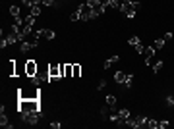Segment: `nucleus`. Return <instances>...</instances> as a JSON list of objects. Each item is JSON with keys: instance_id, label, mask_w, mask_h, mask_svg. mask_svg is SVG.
I'll use <instances>...</instances> for the list:
<instances>
[{"instance_id": "nucleus-1", "label": "nucleus", "mask_w": 174, "mask_h": 129, "mask_svg": "<svg viewBox=\"0 0 174 129\" xmlns=\"http://www.w3.org/2000/svg\"><path fill=\"white\" fill-rule=\"evenodd\" d=\"M41 110V98H19L18 102V112L27 114V112H39Z\"/></svg>"}, {"instance_id": "nucleus-17", "label": "nucleus", "mask_w": 174, "mask_h": 129, "mask_svg": "<svg viewBox=\"0 0 174 129\" xmlns=\"http://www.w3.org/2000/svg\"><path fill=\"white\" fill-rule=\"evenodd\" d=\"M10 14L14 16V17H19L21 16V8L19 6H10Z\"/></svg>"}, {"instance_id": "nucleus-8", "label": "nucleus", "mask_w": 174, "mask_h": 129, "mask_svg": "<svg viewBox=\"0 0 174 129\" xmlns=\"http://www.w3.org/2000/svg\"><path fill=\"white\" fill-rule=\"evenodd\" d=\"M87 4L93 8V12H95V16H97V17L104 14V6H103L101 0H87Z\"/></svg>"}, {"instance_id": "nucleus-21", "label": "nucleus", "mask_w": 174, "mask_h": 129, "mask_svg": "<svg viewBox=\"0 0 174 129\" xmlns=\"http://www.w3.org/2000/svg\"><path fill=\"white\" fill-rule=\"evenodd\" d=\"M165 42H166V41H165V39H162V37H161V39H157V41L153 42V46H155V50H157V48L161 50V48H162V46H165Z\"/></svg>"}, {"instance_id": "nucleus-6", "label": "nucleus", "mask_w": 174, "mask_h": 129, "mask_svg": "<svg viewBox=\"0 0 174 129\" xmlns=\"http://www.w3.org/2000/svg\"><path fill=\"white\" fill-rule=\"evenodd\" d=\"M19 118L25 122V123H29V125H35V123H39V120H41V110L39 112H27V114H19Z\"/></svg>"}, {"instance_id": "nucleus-11", "label": "nucleus", "mask_w": 174, "mask_h": 129, "mask_svg": "<svg viewBox=\"0 0 174 129\" xmlns=\"http://www.w3.org/2000/svg\"><path fill=\"white\" fill-rule=\"evenodd\" d=\"M120 4H122L120 0H104V2H103V6H104V12H107V10H110V8H112V10H114V8H118V10H120Z\"/></svg>"}, {"instance_id": "nucleus-9", "label": "nucleus", "mask_w": 174, "mask_h": 129, "mask_svg": "<svg viewBox=\"0 0 174 129\" xmlns=\"http://www.w3.org/2000/svg\"><path fill=\"white\" fill-rule=\"evenodd\" d=\"M132 118V114H130V110L128 108H122V110H118V125H126V122Z\"/></svg>"}, {"instance_id": "nucleus-15", "label": "nucleus", "mask_w": 174, "mask_h": 129, "mask_svg": "<svg viewBox=\"0 0 174 129\" xmlns=\"http://www.w3.org/2000/svg\"><path fill=\"white\" fill-rule=\"evenodd\" d=\"M81 75V66L79 64H72V77H79Z\"/></svg>"}, {"instance_id": "nucleus-26", "label": "nucleus", "mask_w": 174, "mask_h": 129, "mask_svg": "<svg viewBox=\"0 0 174 129\" xmlns=\"http://www.w3.org/2000/svg\"><path fill=\"white\" fill-rule=\"evenodd\" d=\"M135 50H137L139 54H143V52H145V46H143V42H137V44H135Z\"/></svg>"}, {"instance_id": "nucleus-23", "label": "nucleus", "mask_w": 174, "mask_h": 129, "mask_svg": "<svg viewBox=\"0 0 174 129\" xmlns=\"http://www.w3.org/2000/svg\"><path fill=\"white\" fill-rule=\"evenodd\" d=\"M161 69H162V60H159V62L153 64V72H155V73H159Z\"/></svg>"}, {"instance_id": "nucleus-5", "label": "nucleus", "mask_w": 174, "mask_h": 129, "mask_svg": "<svg viewBox=\"0 0 174 129\" xmlns=\"http://www.w3.org/2000/svg\"><path fill=\"white\" fill-rule=\"evenodd\" d=\"M128 127H134V129H141V127H147V118L145 116H135V118H130L126 122Z\"/></svg>"}, {"instance_id": "nucleus-10", "label": "nucleus", "mask_w": 174, "mask_h": 129, "mask_svg": "<svg viewBox=\"0 0 174 129\" xmlns=\"http://www.w3.org/2000/svg\"><path fill=\"white\" fill-rule=\"evenodd\" d=\"M153 56H155V46H145V52H143V60L145 64H153Z\"/></svg>"}, {"instance_id": "nucleus-22", "label": "nucleus", "mask_w": 174, "mask_h": 129, "mask_svg": "<svg viewBox=\"0 0 174 129\" xmlns=\"http://www.w3.org/2000/svg\"><path fill=\"white\" fill-rule=\"evenodd\" d=\"M64 77H72V64H66V67H64Z\"/></svg>"}, {"instance_id": "nucleus-16", "label": "nucleus", "mask_w": 174, "mask_h": 129, "mask_svg": "<svg viewBox=\"0 0 174 129\" xmlns=\"http://www.w3.org/2000/svg\"><path fill=\"white\" fill-rule=\"evenodd\" d=\"M124 79H126V73H124V72H116V73H114V81H116V83L122 85Z\"/></svg>"}, {"instance_id": "nucleus-3", "label": "nucleus", "mask_w": 174, "mask_h": 129, "mask_svg": "<svg viewBox=\"0 0 174 129\" xmlns=\"http://www.w3.org/2000/svg\"><path fill=\"white\" fill-rule=\"evenodd\" d=\"M18 97L19 98H41V91H39V85H25V87H21L19 92H18Z\"/></svg>"}, {"instance_id": "nucleus-13", "label": "nucleus", "mask_w": 174, "mask_h": 129, "mask_svg": "<svg viewBox=\"0 0 174 129\" xmlns=\"http://www.w3.org/2000/svg\"><path fill=\"white\" fill-rule=\"evenodd\" d=\"M0 125H2V127H12L8 116H6V112H4V106H2V110H0Z\"/></svg>"}, {"instance_id": "nucleus-24", "label": "nucleus", "mask_w": 174, "mask_h": 129, "mask_svg": "<svg viewBox=\"0 0 174 129\" xmlns=\"http://www.w3.org/2000/svg\"><path fill=\"white\" fill-rule=\"evenodd\" d=\"M137 42H141V41H139V37H135V35H134V37H130V39H128V44H132V46H135Z\"/></svg>"}, {"instance_id": "nucleus-28", "label": "nucleus", "mask_w": 174, "mask_h": 129, "mask_svg": "<svg viewBox=\"0 0 174 129\" xmlns=\"http://www.w3.org/2000/svg\"><path fill=\"white\" fill-rule=\"evenodd\" d=\"M170 125V122L168 120H162V122H159V129H165V127H168Z\"/></svg>"}, {"instance_id": "nucleus-33", "label": "nucleus", "mask_w": 174, "mask_h": 129, "mask_svg": "<svg viewBox=\"0 0 174 129\" xmlns=\"http://www.w3.org/2000/svg\"><path fill=\"white\" fill-rule=\"evenodd\" d=\"M172 37H174V35H172V33H170V31H168V33H165V37H162V39H165V41H170V39H172Z\"/></svg>"}, {"instance_id": "nucleus-32", "label": "nucleus", "mask_w": 174, "mask_h": 129, "mask_svg": "<svg viewBox=\"0 0 174 129\" xmlns=\"http://www.w3.org/2000/svg\"><path fill=\"white\" fill-rule=\"evenodd\" d=\"M60 125H62L60 122H52V123H50V127H52V129H60Z\"/></svg>"}, {"instance_id": "nucleus-19", "label": "nucleus", "mask_w": 174, "mask_h": 129, "mask_svg": "<svg viewBox=\"0 0 174 129\" xmlns=\"http://www.w3.org/2000/svg\"><path fill=\"white\" fill-rule=\"evenodd\" d=\"M132 83H134V79H132V75H126V79H124V83H122V89H130V87H132Z\"/></svg>"}, {"instance_id": "nucleus-12", "label": "nucleus", "mask_w": 174, "mask_h": 129, "mask_svg": "<svg viewBox=\"0 0 174 129\" xmlns=\"http://www.w3.org/2000/svg\"><path fill=\"white\" fill-rule=\"evenodd\" d=\"M29 14H31V16H41V14H43V4H41V2H35V4L31 6V10H29Z\"/></svg>"}, {"instance_id": "nucleus-20", "label": "nucleus", "mask_w": 174, "mask_h": 129, "mask_svg": "<svg viewBox=\"0 0 174 129\" xmlns=\"http://www.w3.org/2000/svg\"><path fill=\"white\" fill-rule=\"evenodd\" d=\"M147 127H151V129H159V122L153 120V118H147Z\"/></svg>"}, {"instance_id": "nucleus-2", "label": "nucleus", "mask_w": 174, "mask_h": 129, "mask_svg": "<svg viewBox=\"0 0 174 129\" xmlns=\"http://www.w3.org/2000/svg\"><path fill=\"white\" fill-rule=\"evenodd\" d=\"M141 8V4L137 2V0H124V2L120 4V12L126 16V17H135V12Z\"/></svg>"}, {"instance_id": "nucleus-18", "label": "nucleus", "mask_w": 174, "mask_h": 129, "mask_svg": "<svg viewBox=\"0 0 174 129\" xmlns=\"http://www.w3.org/2000/svg\"><path fill=\"white\" fill-rule=\"evenodd\" d=\"M41 4L46 8H54V6H58V0H41Z\"/></svg>"}, {"instance_id": "nucleus-29", "label": "nucleus", "mask_w": 174, "mask_h": 129, "mask_svg": "<svg viewBox=\"0 0 174 129\" xmlns=\"http://www.w3.org/2000/svg\"><path fill=\"white\" fill-rule=\"evenodd\" d=\"M166 106H174V97H166Z\"/></svg>"}, {"instance_id": "nucleus-7", "label": "nucleus", "mask_w": 174, "mask_h": 129, "mask_svg": "<svg viewBox=\"0 0 174 129\" xmlns=\"http://www.w3.org/2000/svg\"><path fill=\"white\" fill-rule=\"evenodd\" d=\"M37 72H39V64L35 62V60H27L25 62V75L27 77H35V75H37Z\"/></svg>"}, {"instance_id": "nucleus-31", "label": "nucleus", "mask_w": 174, "mask_h": 129, "mask_svg": "<svg viewBox=\"0 0 174 129\" xmlns=\"http://www.w3.org/2000/svg\"><path fill=\"white\" fill-rule=\"evenodd\" d=\"M104 87H107V81H104V79H101V81H99V87H97V89H99V91H103Z\"/></svg>"}, {"instance_id": "nucleus-14", "label": "nucleus", "mask_w": 174, "mask_h": 129, "mask_svg": "<svg viewBox=\"0 0 174 129\" xmlns=\"http://www.w3.org/2000/svg\"><path fill=\"white\" fill-rule=\"evenodd\" d=\"M118 60H120V56H112V58H108V60H107V62L103 64V67H104V69H108V67H110L112 64H116Z\"/></svg>"}, {"instance_id": "nucleus-4", "label": "nucleus", "mask_w": 174, "mask_h": 129, "mask_svg": "<svg viewBox=\"0 0 174 129\" xmlns=\"http://www.w3.org/2000/svg\"><path fill=\"white\" fill-rule=\"evenodd\" d=\"M77 10H79V14H81V21H89V19H95L97 16H95V12H93V8L85 2V4H81V6H77Z\"/></svg>"}, {"instance_id": "nucleus-27", "label": "nucleus", "mask_w": 174, "mask_h": 129, "mask_svg": "<svg viewBox=\"0 0 174 129\" xmlns=\"http://www.w3.org/2000/svg\"><path fill=\"white\" fill-rule=\"evenodd\" d=\"M79 17H81V14H79V10H76V12H74V14H72V16H70V19H72V21H77Z\"/></svg>"}, {"instance_id": "nucleus-30", "label": "nucleus", "mask_w": 174, "mask_h": 129, "mask_svg": "<svg viewBox=\"0 0 174 129\" xmlns=\"http://www.w3.org/2000/svg\"><path fill=\"white\" fill-rule=\"evenodd\" d=\"M101 116H103V118H107V120H108V116H110V114H108V108H103V110H101Z\"/></svg>"}, {"instance_id": "nucleus-25", "label": "nucleus", "mask_w": 174, "mask_h": 129, "mask_svg": "<svg viewBox=\"0 0 174 129\" xmlns=\"http://www.w3.org/2000/svg\"><path fill=\"white\" fill-rule=\"evenodd\" d=\"M107 104H108V106H114V104H116V97L108 95V97H107Z\"/></svg>"}]
</instances>
